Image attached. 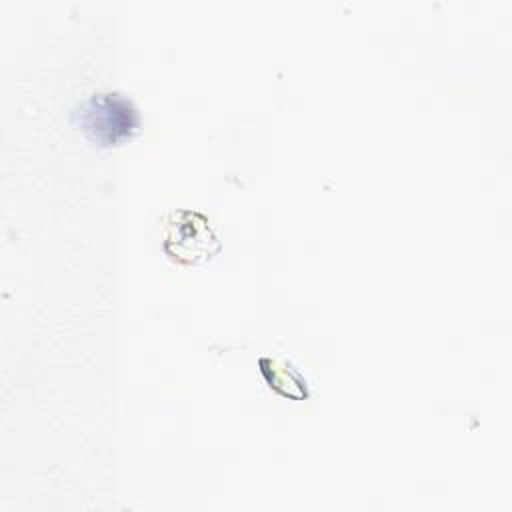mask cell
<instances>
[{
	"instance_id": "cell-1",
	"label": "cell",
	"mask_w": 512,
	"mask_h": 512,
	"mask_svg": "<svg viewBox=\"0 0 512 512\" xmlns=\"http://www.w3.org/2000/svg\"><path fill=\"white\" fill-rule=\"evenodd\" d=\"M80 130L98 146H120L130 140L138 126L140 116L134 102L118 92L94 94L78 112Z\"/></svg>"
},
{
	"instance_id": "cell-2",
	"label": "cell",
	"mask_w": 512,
	"mask_h": 512,
	"mask_svg": "<svg viewBox=\"0 0 512 512\" xmlns=\"http://www.w3.org/2000/svg\"><path fill=\"white\" fill-rule=\"evenodd\" d=\"M182 212L172 216V222H168L166 232H164V248L172 246L166 250L174 260L186 262V264H196L206 258H212L214 252H218V242L208 226V222L200 214L192 212Z\"/></svg>"
}]
</instances>
